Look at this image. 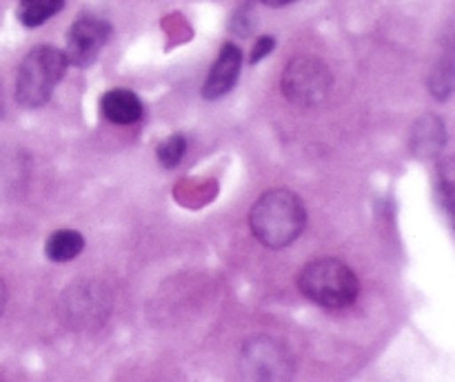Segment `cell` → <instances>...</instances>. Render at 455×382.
<instances>
[{
	"mask_svg": "<svg viewBox=\"0 0 455 382\" xmlns=\"http://www.w3.org/2000/svg\"><path fill=\"white\" fill-rule=\"evenodd\" d=\"M305 225L307 211L302 198L289 189L265 191L249 211L253 235L269 249H283L296 243Z\"/></svg>",
	"mask_w": 455,
	"mask_h": 382,
	"instance_id": "1",
	"label": "cell"
},
{
	"mask_svg": "<svg viewBox=\"0 0 455 382\" xmlns=\"http://www.w3.org/2000/svg\"><path fill=\"white\" fill-rule=\"evenodd\" d=\"M298 289L324 309H345L358 298L360 283L355 271L338 258H318L300 269Z\"/></svg>",
	"mask_w": 455,
	"mask_h": 382,
	"instance_id": "2",
	"label": "cell"
},
{
	"mask_svg": "<svg viewBox=\"0 0 455 382\" xmlns=\"http://www.w3.org/2000/svg\"><path fill=\"white\" fill-rule=\"evenodd\" d=\"M67 56L62 49L52 44H40L34 47L18 67L16 76V100L25 109H38L52 100V93L56 84L65 76Z\"/></svg>",
	"mask_w": 455,
	"mask_h": 382,
	"instance_id": "3",
	"label": "cell"
},
{
	"mask_svg": "<svg viewBox=\"0 0 455 382\" xmlns=\"http://www.w3.org/2000/svg\"><path fill=\"white\" fill-rule=\"evenodd\" d=\"M280 87L291 105L315 107L331 92L333 74L320 58L298 56L284 67Z\"/></svg>",
	"mask_w": 455,
	"mask_h": 382,
	"instance_id": "4",
	"label": "cell"
},
{
	"mask_svg": "<svg viewBox=\"0 0 455 382\" xmlns=\"http://www.w3.org/2000/svg\"><path fill=\"white\" fill-rule=\"evenodd\" d=\"M240 369L249 380H287L293 376L296 364L283 342L256 336L240 351Z\"/></svg>",
	"mask_w": 455,
	"mask_h": 382,
	"instance_id": "5",
	"label": "cell"
},
{
	"mask_svg": "<svg viewBox=\"0 0 455 382\" xmlns=\"http://www.w3.org/2000/svg\"><path fill=\"white\" fill-rule=\"evenodd\" d=\"M109 306V293L100 284L78 283L62 293L60 314L74 329H89L105 322Z\"/></svg>",
	"mask_w": 455,
	"mask_h": 382,
	"instance_id": "6",
	"label": "cell"
},
{
	"mask_svg": "<svg viewBox=\"0 0 455 382\" xmlns=\"http://www.w3.org/2000/svg\"><path fill=\"white\" fill-rule=\"evenodd\" d=\"M111 36V25L105 18L83 13L74 20L69 34H67L65 56L69 65L89 67L98 58L100 49L105 47Z\"/></svg>",
	"mask_w": 455,
	"mask_h": 382,
	"instance_id": "7",
	"label": "cell"
},
{
	"mask_svg": "<svg viewBox=\"0 0 455 382\" xmlns=\"http://www.w3.org/2000/svg\"><path fill=\"white\" fill-rule=\"evenodd\" d=\"M240 67H243V52L238 44L225 43L220 47L216 62H213L212 71H209L207 80L203 84V96L207 100H218L225 93L234 89L235 80L240 76Z\"/></svg>",
	"mask_w": 455,
	"mask_h": 382,
	"instance_id": "8",
	"label": "cell"
},
{
	"mask_svg": "<svg viewBox=\"0 0 455 382\" xmlns=\"http://www.w3.org/2000/svg\"><path fill=\"white\" fill-rule=\"evenodd\" d=\"M447 142V129H444L443 118L435 114H425L416 120L411 129V154L420 160H431L444 149Z\"/></svg>",
	"mask_w": 455,
	"mask_h": 382,
	"instance_id": "9",
	"label": "cell"
},
{
	"mask_svg": "<svg viewBox=\"0 0 455 382\" xmlns=\"http://www.w3.org/2000/svg\"><path fill=\"white\" fill-rule=\"evenodd\" d=\"M100 111L109 123L114 124H133L142 118L145 107L140 98L129 89H111L102 96Z\"/></svg>",
	"mask_w": 455,
	"mask_h": 382,
	"instance_id": "10",
	"label": "cell"
},
{
	"mask_svg": "<svg viewBox=\"0 0 455 382\" xmlns=\"http://www.w3.org/2000/svg\"><path fill=\"white\" fill-rule=\"evenodd\" d=\"M84 249L83 234L74 229H58L44 243V256L53 262H69Z\"/></svg>",
	"mask_w": 455,
	"mask_h": 382,
	"instance_id": "11",
	"label": "cell"
},
{
	"mask_svg": "<svg viewBox=\"0 0 455 382\" xmlns=\"http://www.w3.org/2000/svg\"><path fill=\"white\" fill-rule=\"evenodd\" d=\"M65 7V0H20L18 18L25 27H40Z\"/></svg>",
	"mask_w": 455,
	"mask_h": 382,
	"instance_id": "12",
	"label": "cell"
},
{
	"mask_svg": "<svg viewBox=\"0 0 455 382\" xmlns=\"http://www.w3.org/2000/svg\"><path fill=\"white\" fill-rule=\"evenodd\" d=\"M453 60L451 56H444L443 60L438 62L435 71L429 78V89L434 93V98H440V100H447L453 93Z\"/></svg>",
	"mask_w": 455,
	"mask_h": 382,
	"instance_id": "13",
	"label": "cell"
},
{
	"mask_svg": "<svg viewBox=\"0 0 455 382\" xmlns=\"http://www.w3.org/2000/svg\"><path fill=\"white\" fill-rule=\"evenodd\" d=\"M185 151H187V140L185 136H169L167 140H163L158 145V149H156V154H158V160L163 167L172 169L176 167L178 163H180L182 158H185Z\"/></svg>",
	"mask_w": 455,
	"mask_h": 382,
	"instance_id": "14",
	"label": "cell"
},
{
	"mask_svg": "<svg viewBox=\"0 0 455 382\" xmlns=\"http://www.w3.org/2000/svg\"><path fill=\"white\" fill-rule=\"evenodd\" d=\"M451 160H444L438 167V195L443 207L447 209V213L451 216L453 209V167Z\"/></svg>",
	"mask_w": 455,
	"mask_h": 382,
	"instance_id": "15",
	"label": "cell"
},
{
	"mask_svg": "<svg viewBox=\"0 0 455 382\" xmlns=\"http://www.w3.org/2000/svg\"><path fill=\"white\" fill-rule=\"evenodd\" d=\"M274 47H275L274 36H260V38H258V43L253 44V52H251L253 65H256V62H260V60H265V58L269 56L271 52H274Z\"/></svg>",
	"mask_w": 455,
	"mask_h": 382,
	"instance_id": "16",
	"label": "cell"
},
{
	"mask_svg": "<svg viewBox=\"0 0 455 382\" xmlns=\"http://www.w3.org/2000/svg\"><path fill=\"white\" fill-rule=\"evenodd\" d=\"M231 29H234L235 34H240V36H247L249 31H251V22H249L247 9H243V12H240L238 16L234 18V27H231Z\"/></svg>",
	"mask_w": 455,
	"mask_h": 382,
	"instance_id": "17",
	"label": "cell"
},
{
	"mask_svg": "<svg viewBox=\"0 0 455 382\" xmlns=\"http://www.w3.org/2000/svg\"><path fill=\"white\" fill-rule=\"evenodd\" d=\"M4 305H7V287H4L3 278H0V315H3Z\"/></svg>",
	"mask_w": 455,
	"mask_h": 382,
	"instance_id": "18",
	"label": "cell"
},
{
	"mask_svg": "<svg viewBox=\"0 0 455 382\" xmlns=\"http://www.w3.org/2000/svg\"><path fill=\"white\" fill-rule=\"evenodd\" d=\"M260 3L267 4V7H284V4H291L296 0H260Z\"/></svg>",
	"mask_w": 455,
	"mask_h": 382,
	"instance_id": "19",
	"label": "cell"
},
{
	"mask_svg": "<svg viewBox=\"0 0 455 382\" xmlns=\"http://www.w3.org/2000/svg\"><path fill=\"white\" fill-rule=\"evenodd\" d=\"M0 115H3V96H0Z\"/></svg>",
	"mask_w": 455,
	"mask_h": 382,
	"instance_id": "20",
	"label": "cell"
}]
</instances>
